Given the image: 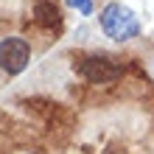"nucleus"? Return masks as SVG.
<instances>
[{
  "label": "nucleus",
  "mask_w": 154,
  "mask_h": 154,
  "mask_svg": "<svg viewBox=\"0 0 154 154\" xmlns=\"http://www.w3.org/2000/svg\"><path fill=\"white\" fill-rule=\"evenodd\" d=\"M98 23H101V31L109 39H115V42H129V39H134L140 34L137 14H134L129 6H123V3L104 6L101 14H98Z\"/></svg>",
  "instance_id": "f257e3e1"
},
{
  "label": "nucleus",
  "mask_w": 154,
  "mask_h": 154,
  "mask_svg": "<svg viewBox=\"0 0 154 154\" xmlns=\"http://www.w3.org/2000/svg\"><path fill=\"white\" fill-rule=\"evenodd\" d=\"M31 62V45L23 37H6L0 39V67L8 76H20Z\"/></svg>",
  "instance_id": "f03ea898"
},
{
  "label": "nucleus",
  "mask_w": 154,
  "mask_h": 154,
  "mask_svg": "<svg viewBox=\"0 0 154 154\" xmlns=\"http://www.w3.org/2000/svg\"><path fill=\"white\" fill-rule=\"evenodd\" d=\"M79 73L84 76L90 84H109V81L121 79V65L112 59V56H104V53H95V56H87L81 59L79 65Z\"/></svg>",
  "instance_id": "7ed1b4c3"
},
{
  "label": "nucleus",
  "mask_w": 154,
  "mask_h": 154,
  "mask_svg": "<svg viewBox=\"0 0 154 154\" xmlns=\"http://www.w3.org/2000/svg\"><path fill=\"white\" fill-rule=\"evenodd\" d=\"M37 17L42 25H59V11L53 3H39L37 6Z\"/></svg>",
  "instance_id": "20e7f679"
},
{
  "label": "nucleus",
  "mask_w": 154,
  "mask_h": 154,
  "mask_svg": "<svg viewBox=\"0 0 154 154\" xmlns=\"http://www.w3.org/2000/svg\"><path fill=\"white\" fill-rule=\"evenodd\" d=\"M67 6H73L79 14H93V0H67Z\"/></svg>",
  "instance_id": "39448f33"
}]
</instances>
